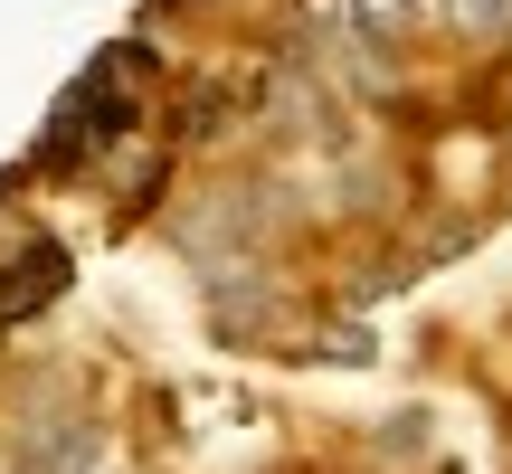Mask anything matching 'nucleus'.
Segmentation results:
<instances>
[{
    "label": "nucleus",
    "mask_w": 512,
    "mask_h": 474,
    "mask_svg": "<svg viewBox=\"0 0 512 474\" xmlns=\"http://www.w3.org/2000/svg\"><path fill=\"white\" fill-rule=\"evenodd\" d=\"M95 456H105V427L67 418V427H38V437H29L19 474H95Z\"/></svg>",
    "instance_id": "nucleus-1"
},
{
    "label": "nucleus",
    "mask_w": 512,
    "mask_h": 474,
    "mask_svg": "<svg viewBox=\"0 0 512 474\" xmlns=\"http://www.w3.org/2000/svg\"><path fill=\"white\" fill-rule=\"evenodd\" d=\"M456 38H512V0H437Z\"/></svg>",
    "instance_id": "nucleus-2"
},
{
    "label": "nucleus",
    "mask_w": 512,
    "mask_h": 474,
    "mask_svg": "<svg viewBox=\"0 0 512 474\" xmlns=\"http://www.w3.org/2000/svg\"><path fill=\"white\" fill-rule=\"evenodd\" d=\"M408 19H418V0H351V29L361 38H408Z\"/></svg>",
    "instance_id": "nucleus-3"
},
{
    "label": "nucleus",
    "mask_w": 512,
    "mask_h": 474,
    "mask_svg": "<svg viewBox=\"0 0 512 474\" xmlns=\"http://www.w3.org/2000/svg\"><path fill=\"white\" fill-rule=\"evenodd\" d=\"M313 361H351V370H361L370 361V332L361 323H323V332H313Z\"/></svg>",
    "instance_id": "nucleus-4"
}]
</instances>
